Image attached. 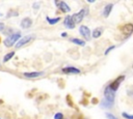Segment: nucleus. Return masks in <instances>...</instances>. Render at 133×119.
Here are the masks:
<instances>
[{
	"instance_id": "f257e3e1",
	"label": "nucleus",
	"mask_w": 133,
	"mask_h": 119,
	"mask_svg": "<svg viewBox=\"0 0 133 119\" xmlns=\"http://www.w3.org/2000/svg\"><path fill=\"white\" fill-rule=\"evenodd\" d=\"M20 38H21V34H20V33H11V34H9V35L4 39L3 43H4L5 47L10 48V47H12L15 43H17V41H18Z\"/></svg>"
},
{
	"instance_id": "f03ea898",
	"label": "nucleus",
	"mask_w": 133,
	"mask_h": 119,
	"mask_svg": "<svg viewBox=\"0 0 133 119\" xmlns=\"http://www.w3.org/2000/svg\"><path fill=\"white\" fill-rule=\"evenodd\" d=\"M86 14H88V9L87 8H82L80 11L72 14V19H73V21H74L75 24H78V23H80L84 19V17Z\"/></svg>"
},
{
	"instance_id": "7ed1b4c3",
	"label": "nucleus",
	"mask_w": 133,
	"mask_h": 119,
	"mask_svg": "<svg viewBox=\"0 0 133 119\" xmlns=\"http://www.w3.org/2000/svg\"><path fill=\"white\" fill-rule=\"evenodd\" d=\"M104 97H105L104 99H106L107 101L113 103L114 97H115V92L112 91L109 86H106V88H105V90H104Z\"/></svg>"
},
{
	"instance_id": "20e7f679",
	"label": "nucleus",
	"mask_w": 133,
	"mask_h": 119,
	"mask_svg": "<svg viewBox=\"0 0 133 119\" xmlns=\"http://www.w3.org/2000/svg\"><path fill=\"white\" fill-rule=\"evenodd\" d=\"M33 38H34V36H33V35H26V36H24V37H21V38L17 41V43H16V48H17V49H19V48H21V47H23V46L27 44V43H28V42H30Z\"/></svg>"
},
{
	"instance_id": "39448f33",
	"label": "nucleus",
	"mask_w": 133,
	"mask_h": 119,
	"mask_svg": "<svg viewBox=\"0 0 133 119\" xmlns=\"http://www.w3.org/2000/svg\"><path fill=\"white\" fill-rule=\"evenodd\" d=\"M125 80V76H119V77H117L110 85H108L109 87H110V89L112 90V91H114V92H116V90L118 89V87H119V85H121V83L123 82Z\"/></svg>"
},
{
	"instance_id": "423d86ee",
	"label": "nucleus",
	"mask_w": 133,
	"mask_h": 119,
	"mask_svg": "<svg viewBox=\"0 0 133 119\" xmlns=\"http://www.w3.org/2000/svg\"><path fill=\"white\" fill-rule=\"evenodd\" d=\"M121 31L123 32V34L125 35V37H129L132 33H133V25L132 24H125L122 28H121Z\"/></svg>"
},
{
	"instance_id": "0eeeda50",
	"label": "nucleus",
	"mask_w": 133,
	"mask_h": 119,
	"mask_svg": "<svg viewBox=\"0 0 133 119\" xmlns=\"http://www.w3.org/2000/svg\"><path fill=\"white\" fill-rule=\"evenodd\" d=\"M79 31H80V34H81L86 40H88V39L90 38L91 32H90V30H89V28H88L87 26H80Z\"/></svg>"
},
{
	"instance_id": "6e6552de",
	"label": "nucleus",
	"mask_w": 133,
	"mask_h": 119,
	"mask_svg": "<svg viewBox=\"0 0 133 119\" xmlns=\"http://www.w3.org/2000/svg\"><path fill=\"white\" fill-rule=\"evenodd\" d=\"M62 72L66 73V75H77V73H80V69L76 68L74 66H66V67L62 68Z\"/></svg>"
},
{
	"instance_id": "1a4fd4ad",
	"label": "nucleus",
	"mask_w": 133,
	"mask_h": 119,
	"mask_svg": "<svg viewBox=\"0 0 133 119\" xmlns=\"http://www.w3.org/2000/svg\"><path fill=\"white\" fill-rule=\"evenodd\" d=\"M55 5L62 11V12H69L70 10H71V8H70V6L64 2V1H60V2H58V1H55Z\"/></svg>"
},
{
	"instance_id": "9d476101",
	"label": "nucleus",
	"mask_w": 133,
	"mask_h": 119,
	"mask_svg": "<svg viewBox=\"0 0 133 119\" xmlns=\"http://www.w3.org/2000/svg\"><path fill=\"white\" fill-rule=\"evenodd\" d=\"M63 24H64V26L66 27V28H69V29H73V28H75V23H74V21H73V19H72V16H68V17H65L64 18V20H63Z\"/></svg>"
},
{
	"instance_id": "9b49d317",
	"label": "nucleus",
	"mask_w": 133,
	"mask_h": 119,
	"mask_svg": "<svg viewBox=\"0 0 133 119\" xmlns=\"http://www.w3.org/2000/svg\"><path fill=\"white\" fill-rule=\"evenodd\" d=\"M44 75V71H32V72H24L23 76L28 79H35Z\"/></svg>"
},
{
	"instance_id": "f8f14e48",
	"label": "nucleus",
	"mask_w": 133,
	"mask_h": 119,
	"mask_svg": "<svg viewBox=\"0 0 133 119\" xmlns=\"http://www.w3.org/2000/svg\"><path fill=\"white\" fill-rule=\"evenodd\" d=\"M21 27L23 28V29H27V28H29L31 25H32V20L30 19V18H24L22 21H21Z\"/></svg>"
},
{
	"instance_id": "ddd939ff",
	"label": "nucleus",
	"mask_w": 133,
	"mask_h": 119,
	"mask_svg": "<svg viewBox=\"0 0 133 119\" xmlns=\"http://www.w3.org/2000/svg\"><path fill=\"white\" fill-rule=\"evenodd\" d=\"M112 8H113V4H112V3H108V4H106L105 7H104V9H103V16H104L105 18H107V17L110 14Z\"/></svg>"
},
{
	"instance_id": "4468645a",
	"label": "nucleus",
	"mask_w": 133,
	"mask_h": 119,
	"mask_svg": "<svg viewBox=\"0 0 133 119\" xmlns=\"http://www.w3.org/2000/svg\"><path fill=\"white\" fill-rule=\"evenodd\" d=\"M102 33H103V28H102V27H98V28H96V29L91 32V36H92L94 38H99V37L102 35Z\"/></svg>"
},
{
	"instance_id": "2eb2a0df",
	"label": "nucleus",
	"mask_w": 133,
	"mask_h": 119,
	"mask_svg": "<svg viewBox=\"0 0 133 119\" xmlns=\"http://www.w3.org/2000/svg\"><path fill=\"white\" fill-rule=\"evenodd\" d=\"M100 106H101L102 108H105V109H110V108L113 106V103H112V102L107 101L106 99H103V100L100 102Z\"/></svg>"
},
{
	"instance_id": "dca6fc26",
	"label": "nucleus",
	"mask_w": 133,
	"mask_h": 119,
	"mask_svg": "<svg viewBox=\"0 0 133 119\" xmlns=\"http://www.w3.org/2000/svg\"><path fill=\"white\" fill-rule=\"evenodd\" d=\"M70 41H72V42H73V43H75V44L81 46V47L85 46V41H84V40H82V39H79V38H71V39H70Z\"/></svg>"
},
{
	"instance_id": "f3484780",
	"label": "nucleus",
	"mask_w": 133,
	"mask_h": 119,
	"mask_svg": "<svg viewBox=\"0 0 133 119\" xmlns=\"http://www.w3.org/2000/svg\"><path fill=\"white\" fill-rule=\"evenodd\" d=\"M46 20H47V22L50 25H54V24H56V23H58L60 21V18H54V19H52L50 17H46Z\"/></svg>"
},
{
	"instance_id": "a211bd4d",
	"label": "nucleus",
	"mask_w": 133,
	"mask_h": 119,
	"mask_svg": "<svg viewBox=\"0 0 133 119\" xmlns=\"http://www.w3.org/2000/svg\"><path fill=\"white\" fill-rule=\"evenodd\" d=\"M14 56H15V52H9V53H7V54L4 55V57H3V62H7V61H9Z\"/></svg>"
},
{
	"instance_id": "6ab92c4d",
	"label": "nucleus",
	"mask_w": 133,
	"mask_h": 119,
	"mask_svg": "<svg viewBox=\"0 0 133 119\" xmlns=\"http://www.w3.org/2000/svg\"><path fill=\"white\" fill-rule=\"evenodd\" d=\"M17 17L18 16V11H16V10H9L8 12H7V14H6V18H10V17Z\"/></svg>"
},
{
	"instance_id": "aec40b11",
	"label": "nucleus",
	"mask_w": 133,
	"mask_h": 119,
	"mask_svg": "<svg viewBox=\"0 0 133 119\" xmlns=\"http://www.w3.org/2000/svg\"><path fill=\"white\" fill-rule=\"evenodd\" d=\"M122 116H123L124 118H126V119H133V115H130V114H128V113H126V112H123V113H122Z\"/></svg>"
},
{
	"instance_id": "412c9836",
	"label": "nucleus",
	"mask_w": 133,
	"mask_h": 119,
	"mask_svg": "<svg viewBox=\"0 0 133 119\" xmlns=\"http://www.w3.org/2000/svg\"><path fill=\"white\" fill-rule=\"evenodd\" d=\"M113 49H115V46H111V47H109V48L104 52V55H108V54H109V52H111Z\"/></svg>"
},
{
	"instance_id": "4be33fe9",
	"label": "nucleus",
	"mask_w": 133,
	"mask_h": 119,
	"mask_svg": "<svg viewBox=\"0 0 133 119\" xmlns=\"http://www.w3.org/2000/svg\"><path fill=\"white\" fill-rule=\"evenodd\" d=\"M54 119H63L62 113H56V114L54 115Z\"/></svg>"
},
{
	"instance_id": "5701e85b",
	"label": "nucleus",
	"mask_w": 133,
	"mask_h": 119,
	"mask_svg": "<svg viewBox=\"0 0 133 119\" xmlns=\"http://www.w3.org/2000/svg\"><path fill=\"white\" fill-rule=\"evenodd\" d=\"M106 117H107V119H117L114 115H112L110 113H106Z\"/></svg>"
},
{
	"instance_id": "b1692460",
	"label": "nucleus",
	"mask_w": 133,
	"mask_h": 119,
	"mask_svg": "<svg viewBox=\"0 0 133 119\" xmlns=\"http://www.w3.org/2000/svg\"><path fill=\"white\" fill-rule=\"evenodd\" d=\"M39 4H41L39 2H34V3H33V8H34V9H38Z\"/></svg>"
},
{
	"instance_id": "393cba45",
	"label": "nucleus",
	"mask_w": 133,
	"mask_h": 119,
	"mask_svg": "<svg viewBox=\"0 0 133 119\" xmlns=\"http://www.w3.org/2000/svg\"><path fill=\"white\" fill-rule=\"evenodd\" d=\"M4 29H5V25L0 22V32H1V31H4Z\"/></svg>"
},
{
	"instance_id": "a878e982",
	"label": "nucleus",
	"mask_w": 133,
	"mask_h": 119,
	"mask_svg": "<svg viewBox=\"0 0 133 119\" xmlns=\"http://www.w3.org/2000/svg\"><path fill=\"white\" fill-rule=\"evenodd\" d=\"M66 35H68V34H66L65 32H62V33H61V36H63V37H65Z\"/></svg>"
},
{
	"instance_id": "bb28decb",
	"label": "nucleus",
	"mask_w": 133,
	"mask_h": 119,
	"mask_svg": "<svg viewBox=\"0 0 133 119\" xmlns=\"http://www.w3.org/2000/svg\"><path fill=\"white\" fill-rule=\"evenodd\" d=\"M0 17H2V13H1V12H0Z\"/></svg>"
},
{
	"instance_id": "cd10ccee",
	"label": "nucleus",
	"mask_w": 133,
	"mask_h": 119,
	"mask_svg": "<svg viewBox=\"0 0 133 119\" xmlns=\"http://www.w3.org/2000/svg\"><path fill=\"white\" fill-rule=\"evenodd\" d=\"M79 119H84V118H79Z\"/></svg>"
}]
</instances>
